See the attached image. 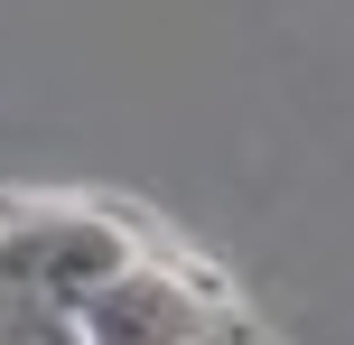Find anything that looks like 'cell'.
<instances>
[{
  "label": "cell",
  "mask_w": 354,
  "mask_h": 345,
  "mask_svg": "<svg viewBox=\"0 0 354 345\" xmlns=\"http://www.w3.org/2000/svg\"><path fill=\"white\" fill-rule=\"evenodd\" d=\"M93 327H103L112 345H149V336H187L196 308L177 290H159V280H112V290L93 299Z\"/></svg>",
  "instance_id": "6da1fadb"
}]
</instances>
